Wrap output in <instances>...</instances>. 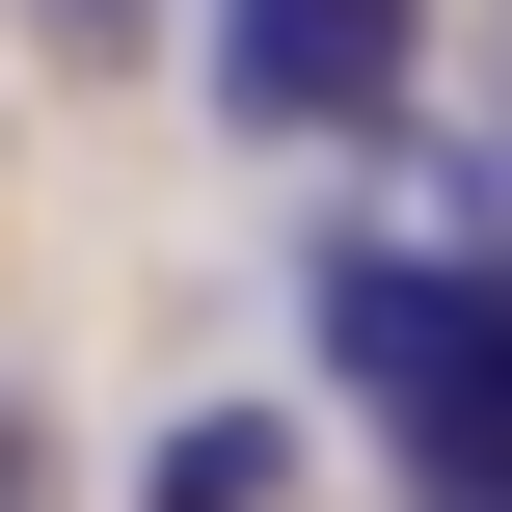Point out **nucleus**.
Listing matches in <instances>:
<instances>
[{"mask_svg":"<svg viewBox=\"0 0 512 512\" xmlns=\"http://www.w3.org/2000/svg\"><path fill=\"white\" fill-rule=\"evenodd\" d=\"M324 378L405 432V486H432V512H512V270L324 243Z\"/></svg>","mask_w":512,"mask_h":512,"instance_id":"nucleus-1","label":"nucleus"},{"mask_svg":"<svg viewBox=\"0 0 512 512\" xmlns=\"http://www.w3.org/2000/svg\"><path fill=\"white\" fill-rule=\"evenodd\" d=\"M216 108L243 135H378L405 108V0H216Z\"/></svg>","mask_w":512,"mask_h":512,"instance_id":"nucleus-2","label":"nucleus"},{"mask_svg":"<svg viewBox=\"0 0 512 512\" xmlns=\"http://www.w3.org/2000/svg\"><path fill=\"white\" fill-rule=\"evenodd\" d=\"M270 486H297V432H270V405H189V432H162V486H135V512H270Z\"/></svg>","mask_w":512,"mask_h":512,"instance_id":"nucleus-3","label":"nucleus"},{"mask_svg":"<svg viewBox=\"0 0 512 512\" xmlns=\"http://www.w3.org/2000/svg\"><path fill=\"white\" fill-rule=\"evenodd\" d=\"M54 27H135V0H54Z\"/></svg>","mask_w":512,"mask_h":512,"instance_id":"nucleus-4","label":"nucleus"}]
</instances>
